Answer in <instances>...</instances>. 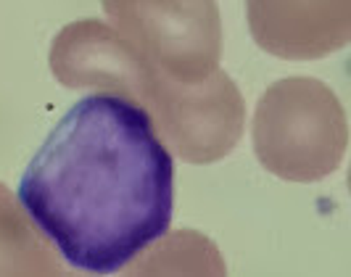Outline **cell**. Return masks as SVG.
<instances>
[{
	"label": "cell",
	"mask_w": 351,
	"mask_h": 277,
	"mask_svg": "<svg viewBox=\"0 0 351 277\" xmlns=\"http://www.w3.org/2000/svg\"><path fill=\"white\" fill-rule=\"evenodd\" d=\"M19 201L74 269L114 275L169 232L175 164L143 106L98 93L48 132Z\"/></svg>",
	"instance_id": "obj_1"
}]
</instances>
